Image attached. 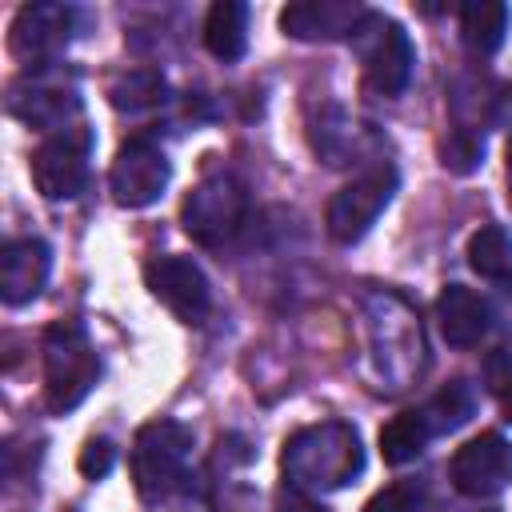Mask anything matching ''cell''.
Masks as SVG:
<instances>
[{
  "mask_svg": "<svg viewBox=\"0 0 512 512\" xmlns=\"http://www.w3.org/2000/svg\"><path fill=\"white\" fill-rule=\"evenodd\" d=\"M280 468L296 492H336L364 472V448L352 424L324 420L284 440Z\"/></svg>",
  "mask_w": 512,
  "mask_h": 512,
  "instance_id": "cell-1",
  "label": "cell"
},
{
  "mask_svg": "<svg viewBox=\"0 0 512 512\" xmlns=\"http://www.w3.org/2000/svg\"><path fill=\"white\" fill-rule=\"evenodd\" d=\"M348 48L356 52L360 72H364V88L372 96L396 100L408 88L412 64H416V48H412L408 32L392 16L368 8L360 16V24L348 32Z\"/></svg>",
  "mask_w": 512,
  "mask_h": 512,
  "instance_id": "cell-2",
  "label": "cell"
},
{
  "mask_svg": "<svg viewBox=\"0 0 512 512\" xmlns=\"http://www.w3.org/2000/svg\"><path fill=\"white\" fill-rule=\"evenodd\" d=\"M100 380V356L88 332L72 320H56L44 332V404L52 412H72Z\"/></svg>",
  "mask_w": 512,
  "mask_h": 512,
  "instance_id": "cell-3",
  "label": "cell"
},
{
  "mask_svg": "<svg viewBox=\"0 0 512 512\" xmlns=\"http://www.w3.org/2000/svg\"><path fill=\"white\" fill-rule=\"evenodd\" d=\"M192 428L176 420H152L132 440V480L144 500H164L188 488Z\"/></svg>",
  "mask_w": 512,
  "mask_h": 512,
  "instance_id": "cell-4",
  "label": "cell"
},
{
  "mask_svg": "<svg viewBox=\"0 0 512 512\" xmlns=\"http://www.w3.org/2000/svg\"><path fill=\"white\" fill-rule=\"evenodd\" d=\"M244 212H248V192L236 176L228 172H216V176H204L180 204V224L184 232L204 244V248H220L224 240H232L244 224Z\"/></svg>",
  "mask_w": 512,
  "mask_h": 512,
  "instance_id": "cell-5",
  "label": "cell"
},
{
  "mask_svg": "<svg viewBox=\"0 0 512 512\" xmlns=\"http://www.w3.org/2000/svg\"><path fill=\"white\" fill-rule=\"evenodd\" d=\"M88 156H92V132L88 124H72L64 132L44 136V144L32 152V184L44 200H72L88 184Z\"/></svg>",
  "mask_w": 512,
  "mask_h": 512,
  "instance_id": "cell-6",
  "label": "cell"
},
{
  "mask_svg": "<svg viewBox=\"0 0 512 512\" xmlns=\"http://www.w3.org/2000/svg\"><path fill=\"white\" fill-rule=\"evenodd\" d=\"M396 168L392 164H376L368 168L364 176H356L352 184H344L332 200H328V212H324V224H328V236L336 244H356L376 220L380 212L392 204L396 196Z\"/></svg>",
  "mask_w": 512,
  "mask_h": 512,
  "instance_id": "cell-7",
  "label": "cell"
},
{
  "mask_svg": "<svg viewBox=\"0 0 512 512\" xmlns=\"http://www.w3.org/2000/svg\"><path fill=\"white\" fill-rule=\"evenodd\" d=\"M72 32H76V8H68V4H24L12 16V28H8V52L24 68L40 72L68 48Z\"/></svg>",
  "mask_w": 512,
  "mask_h": 512,
  "instance_id": "cell-8",
  "label": "cell"
},
{
  "mask_svg": "<svg viewBox=\"0 0 512 512\" xmlns=\"http://www.w3.org/2000/svg\"><path fill=\"white\" fill-rule=\"evenodd\" d=\"M8 112L16 120H24L28 128H40V132H64L72 124H80V96L72 84L48 76L44 68L40 72H28L20 76L12 88H8Z\"/></svg>",
  "mask_w": 512,
  "mask_h": 512,
  "instance_id": "cell-9",
  "label": "cell"
},
{
  "mask_svg": "<svg viewBox=\"0 0 512 512\" xmlns=\"http://www.w3.org/2000/svg\"><path fill=\"white\" fill-rule=\"evenodd\" d=\"M448 476L460 496L492 500L512 484V444L500 432H480L464 448H456Z\"/></svg>",
  "mask_w": 512,
  "mask_h": 512,
  "instance_id": "cell-10",
  "label": "cell"
},
{
  "mask_svg": "<svg viewBox=\"0 0 512 512\" xmlns=\"http://www.w3.org/2000/svg\"><path fill=\"white\" fill-rule=\"evenodd\" d=\"M172 180V164L168 156L152 144V140H128L120 144L112 168H108V188H112V200L120 208H148L164 196Z\"/></svg>",
  "mask_w": 512,
  "mask_h": 512,
  "instance_id": "cell-11",
  "label": "cell"
},
{
  "mask_svg": "<svg viewBox=\"0 0 512 512\" xmlns=\"http://www.w3.org/2000/svg\"><path fill=\"white\" fill-rule=\"evenodd\" d=\"M144 284L148 292L184 324H204L212 308V288L208 276L200 272L196 260L188 256H156L144 264Z\"/></svg>",
  "mask_w": 512,
  "mask_h": 512,
  "instance_id": "cell-12",
  "label": "cell"
},
{
  "mask_svg": "<svg viewBox=\"0 0 512 512\" xmlns=\"http://www.w3.org/2000/svg\"><path fill=\"white\" fill-rule=\"evenodd\" d=\"M48 272H52V252L44 240H36V236L8 240L0 248V300L8 308L36 300L48 284Z\"/></svg>",
  "mask_w": 512,
  "mask_h": 512,
  "instance_id": "cell-13",
  "label": "cell"
},
{
  "mask_svg": "<svg viewBox=\"0 0 512 512\" xmlns=\"http://www.w3.org/2000/svg\"><path fill=\"white\" fill-rule=\"evenodd\" d=\"M312 148L320 152L324 164L332 168H348L360 160H372L380 148V132L372 124H360L356 116H348L344 108H328L316 124H312Z\"/></svg>",
  "mask_w": 512,
  "mask_h": 512,
  "instance_id": "cell-14",
  "label": "cell"
},
{
  "mask_svg": "<svg viewBox=\"0 0 512 512\" xmlns=\"http://www.w3.org/2000/svg\"><path fill=\"white\" fill-rule=\"evenodd\" d=\"M364 12L356 0H296L280 12V28L296 40H348Z\"/></svg>",
  "mask_w": 512,
  "mask_h": 512,
  "instance_id": "cell-15",
  "label": "cell"
},
{
  "mask_svg": "<svg viewBox=\"0 0 512 512\" xmlns=\"http://www.w3.org/2000/svg\"><path fill=\"white\" fill-rule=\"evenodd\" d=\"M488 320H492V308L480 292L464 288V284H448L440 296H436V324H440V336L452 344V348H472L480 344V336L488 332Z\"/></svg>",
  "mask_w": 512,
  "mask_h": 512,
  "instance_id": "cell-16",
  "label": "cell"
},
{
  "mask_svg": "<svg viewBox=\"0 0 512 512\" xmlns=\"http://www.w3.org/2000/svg\"><path fill=\"white\" fill-rule=\"evenodd\" d=\"M508 4L500 0H468L460 4V40L472 56H492L500 52L504 36H508Z\"/></svg>",
  "mask_w": 512,
  "mask_h": 512,
  "instance_id": "cell-17",
  "label": "cell"
},
{
  "mask_svg": "<svg viewBox=\"0 0 512 512\" xmlns=\"http://www.w3.org/2000/svg\"><path fill=\"white\" fill-rule=\"evenodd\" d=\"M452 120L456 128H472V132H484L492 120H500L504 104H508V88L504 84H492V80H460L452 88Z\"/></svg>",
  "mask_w": 512,
  "mask_h": 512,
  "instance_id": "cell-18",
  "label": "cell"
},
{
  "mask_svg": "<svg viewBox=\"0 0 512 512\" xmlns=\"http://www.w3.org/2000/svg\"><path fill=\"white\" fill-rule=\"evenodd\" d=\"M204 48L224 64L240 60L244 48H248V4L216 0L204 16Z\"/></svg>",
  "mask_w": 512,
  "mask_h": 512,
  "instance_id": "cell-19",
  "label": "cell"
},
{
  "mask_svg": "<svg viewBox=\"0 0 512 512\" xmlns=\"http://www.w3.org/2000/svg\"><path fill=\"white\" fill-rule=\"evenodd\" d=\"M428 440H432V428H428L424 412L412 408V412L392 416V420L380 428V456H384V464L400 468V464H412V460L428 448Z\"/></svg>",
  "mask_w": 512,
  "mask_h": 512,
  "instance_id": "cell-20",
  "label": "cell"
},
{
  "mask_svg": "<svg viewBox=\"0 0 512 512\" xmlns=\"http://www.w3.org/2000/svg\"><path fill=\"white\" fill-rule=\"evenodd\" d=\"M424 420H428V428H432V436H444V432H456L460 424H468L472 420V412H476V388L468 384V380H452V384H444L424 408Z\"/></svg>",
  "mask_w": 512,
  "mask_h": 512,
  "instance_id": "cell-21",
  "label": "cell"
},
{
  "mask_svg": "<svg viewBox=\"0 0 512 512\" xmlns=\"http://www.w3.org/2000/svg\"><path fill=\"white\" fill-rule=\"evenodd\" d=\"M468 264L484 280H504L512 276V236L500 224H484L468 240Z\"/></svg>",
  "mask_w": 512,
  "mask_h": 512,
  "instance_id": "cell-22",
  "label": "cell"
},
{
  "mask_svg": "<svg viewBox=\"0 0 512 512\" xmlns=\"http://www.w3.org/2000/svg\"><path fill=\"white\" fill-rule=\"evenodd\" d=\"M108 100L116 112H144L164 100V76L152 68H132L108 84Z\"/></svg>",
  "mask_w": 512,
  "mask_h": 512,
  "instance_id": "cell-23",
  "label": "cell"
},
{
  "mask_svg": "<svg viewBox=\"0 0 512 512\" xmlns=\"http://www.w3.org/2000/svg\"><path fill=\"white\" fill-rule=\"evenodd\" d=\"M480 160H484V132L452 124V132L440 140V164L456 176H468V172L480 168Z\"/></svg>",
  "mask_w": 512,
  "mask_h": 512,
  "instance_id": "cell-24",
  "label": "cell"
},
{
  "mask_svg": "<svg viewBox=\"0 0 512 512\" xmlns=\"http://www.w3.org/2000/svg\"><path fill=\"white\" fill-rule=\"evenodd\" d=\"M484 384H488L492 400L500 404V412L512 420V352L496 348L484 356Z\"/></svg>",
  "mask_w": 512,
  "mask_h": 512,
  "instance_id": "cell-25",
  "label": "cell"
},
{
  "mask_svg": "<svg viewBox=\"0 0 512 512\" xmlns=\"http://www.w3.org/2000/svg\"><path fill=\"white\" fill-rule=\"evenodd\" d=\"M420 508H424V488L416 480H396L364 504V512H420Z\"/></svg>",
  "mask_w": 512,
  "mask_h": 512,
  "instance_id": "cell-26",
  "label": "cell"
},
{
  "mask_svg": "<svg viewBox=\"0 0 512 512\" xmlns=\"http://www.w3.org/2000/svg\"><path fill=\"white\" fill-rule=\"evenodd\" d=\"M80 472L88 476V480H100V476H108L112 472V464H116V444L112 440H88L84 448H80Z\"/></svg>",
  "mask_w": 512,
  "mask_h": 512,
  "instance_id": "cell-27",
  "label": "cell"
},
{
  "mask_svg": "<svg viewBox=\"0 0 512 512\" xmlns=\"http://www.w3.org/2000/svg\"><path fill=\"white\" fill-rule=\"evenodd\" d=\"M276 512H328V508L316 504V500H308L304 492H288V496L276 500Z\"/></svg>",
  "mask_w": 512,
  "mask_h": 512,
  "instance_id": "cell-28",
  "label": "cell"
},
{
  "mask_svg": "<svg viewBox=\"0 0 512 512\" xmlns=\"http://www.w3.org/2000/svg\"><path fill=\"white\" fill-rule=\"evenodd\" d=\"M508 168H512V136H508Z\"/></svg>",
  "mask_w": 512,
  "mask_h": 512,
  "instance_id": "cell-29",
  "label": "cell"
}]
</instances>
